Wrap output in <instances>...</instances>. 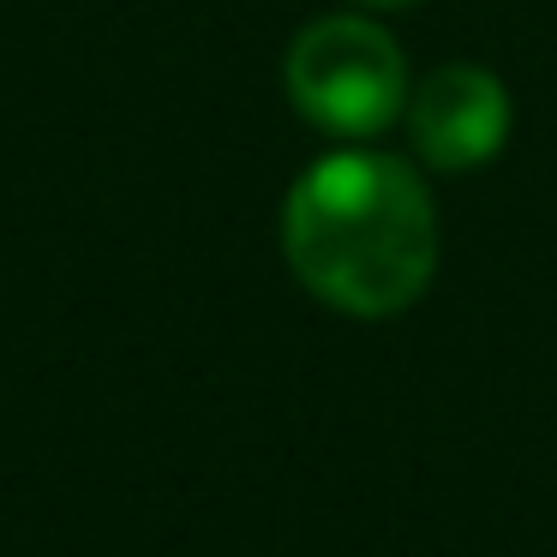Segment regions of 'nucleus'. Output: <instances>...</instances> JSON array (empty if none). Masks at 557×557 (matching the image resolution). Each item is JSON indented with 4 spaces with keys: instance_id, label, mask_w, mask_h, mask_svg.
<instances>
[{
    "instance_id": "obj_1",
    "label": "nucleus",
    "mask_w": 557,
    "mask_h": 557,
    "mask_svg": "<svg viewBox=\"0 0 557 557\" xmlns=\"http://www.w3.org/2000/svg\"><path fill=\"white\" fill-rule=\"evenodd\" d=\"M294 276L348 318L408 312L437 270V210L425 181L384 150H336L282 205Z\"/></svg>"
},
{
    "instance_id": "obj_2",
    "label": "nucleus",
    "mask_w": 557,
    "mask_h": 557,
    "mask_svg": "<svg viewBox=\"0 0 557 557\" xmlns=\"http://www.w3.org/2000/svg\"><path fill=\"white\" fill-rule=\"evenodd\" d=\"M288 97L318 133L377 138L408 109V61L377 18L330 13L288 42Z\"/></svg>"
},
{
    "instance_id": "obj_3",
    "label": "nucleus",
    "mask_w": 557,
    "mask_h": 557,
    "mask_svg": "<svg viewBox=\"0 0 557 557\" xmlns=\"http://www.w3.org/2000/svg\"><path fill=\"white\" fill-rule=\"evenodd\" d=\"M509 90L497 73L473 61L432 66L408 90V138L425 169L444 174H473L509 145Z\"/></svg>"
},
{
    "instance_id": "obj_4",
    "label": "nucleus",
    "mask_w": 557,
    "mask_h": 557,
    "mask_svg": "<svg viewBox=\"0 0 557 557\" xmlns=\"http://www.w3.org/2000/svg\"><path fill=\"white\" fill-rule=\"evenodd\" d=\"M360 7H408V0H360Z\"/></svg>"
}]
</instances>
